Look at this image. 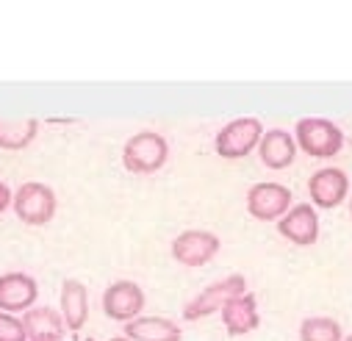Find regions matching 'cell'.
I'll return each instance as SVG.
<instances>
[{"label": "cell", "instance_id": "obj_1", "mask_svg": "<svg viewBox=\"0 0 352 341\" xmlns=\"http://www.w3.org/2000/svg\"><path fill=\"white\" fill-rule=\"evenodd\" d=\"M169 158V142L158 131H139L122 147V166L131 175H153Z\"/></svg>", "mask_w": 352, "mask_h": 341}, {"label": "cell", "instance_id": "obj_2", "mask_svg": "<svg viewBox=\"0 0 352 341\" xmlns=\"http://www.w3.org/2000/svg\"><path fill=\"white\" fill-rule=\"evenodd\" d=\"M294 142L311 158H333L344 147V131L327 117H302L294 125Z\"/></svg>", "mask_w": 352, "mask_h": 341}, {"label": "cell", "instance_id": "obj_3", "mask_svg": "<svg viewBox=\"0 0 352 341\" xmlns=\"http://www.w3.org/2000/svg\"><path fill=\"white\" fill-rule=\"evenodd\" d=\"M263 133L267 131H263V122L258 117H236L217 133L214 150L225 161H239L247 158L252 150H258Z\"/></svg>", "mask_w": 352, "mask_h": 341}, {"label": "cell", "instance_id": "obj_4", "mask_svg": "<svg viewBox=\"0 0 352 341\" xmlns=\"http://www.w3.org/2000/svg\"><path fill=\"white\" fill-rule=\"evenodd\" d=\"M241 294H247V278L244 275H228V278L206 286L195 300H189L184 305V319L186 322H200L211 314H222V308L230 300L241 297Z\"/></svg>", "mask_w": 352, "mask_h": 341}, {"label": "cell", "instance_id": "obj_5", "mask_svg": "<svg viewBox=\"0 0 352 341\" xmlns=\"http://www.w3.org/2000/svg\"><path fill=\"white\" fill-rule=\"evenodd\" d=\"M247 214L258 222H280L292 206H294V197H292V189L283 186V184H275V181H261V184H252L247 189Z\"/></svg>", "mask_w": 352, "mask_h": 341}, {"label": "cell", "instance_id": "obj_6", "mask_svg": "<svg viewBox=\"0 0 352 341\" xmlns=\"http://www.w3.org/2000/svg\"><path fill=\"white\" fill-rule=\"evenodd\" d=\"M12 208H14V214H17L20 222L39 228V225H47V222L56 217L58 197H56V192H53L47 184L25 181V184L14 192Z\"/></svg>", "mask_w": 352, "mask_h": 341}, {"label": "cell", "instance_id": "obj_7", "mask_svg": "<svg viewBox=\"0 0 352 341\" xmlns=\"http://www.w3.org/2000/svg\"><path fill=\"white\" fill-rule=\"evenodd\" d=\"M219 247H222V241H219L217 233L203 230V228H192V230H184V233L175 236L169 250H172V258L178 264H184V267H203V264H208L214 255L219 252Z\"/></svg>", "mask_w": 352, "mask_h": 341}, {"label": "cell", "instance_id": "obj_8", "mask_svg": "<svg viewBox=\"0 0 352 341\" xmlns=\"http://www.w3.org/2000/svg\"><path fill=\"white\" fill-rule=\"evenodd\" d=\"M308 195L311 206L319 211H333L344 200H349V175L338 166H324L308 178Z\"/></svg>", "mask_w": 352, "mask_h": 341}, {"label": "cell", "instance_id": "obj_9", "mask_svg": "<svg viewBox=\"0 0 352 341\" xmlns=\"http://www.w3.org/2000/svg\"><path fill=\"white\" fill-rule=\"evenodd\" d=\"M144 311V292L133 280H117L103 292V314L114 322H133Z\"/></svg>", "mask_w": 352, "mask_h": 341}, {"label": "cell", "instance_id": "obj_10", "mask_svg": "<svg viewBox=\"0 0 352 341\" xmlns=\"http://www.w3.org/2000/svg\"><path fill=\"white\" fill-rule=\"evenodd\" d=\"M278 233L297 244V247H311L319 241L322 225H319V211L311 203H297L292 206V211L278 222Z\"/></svg>", "mask_w": 352, "mask_h": 341}, {"label": "cell", "instance_id": "obj_11", "mask_svg": "<svg viewBox=\"0 0 352 341\" xmlns=\"http://www.w3.org/2000/svg\"><path fill=\"white\" fill-rule=\"evenodd\" d=\"M39 297V286L25 272H3L0 275V311L25 314L34 308Z\"/></svg>", "mask_w": 352, "mask_h": 341}, {"label": "cell", "instance_id": "obj_12", "mask_svg": "<svg viewBox=\"0 0 352 341\" xmlns=\"http://www.w3.org/2000/svg\"><path fill=\"white\" fill-rule=\"evenodd\" d=\"M258 158L263 166L270 169H286L294 164L297 158V142H294V133L283 131V128H272L263 133L261 144H258Z\"/></svg>", "mask_w": 352, "mask_h": 341}, {"label": "cell", "instance_id": "obj_13", "mask_svg": "<svg viewBox=\"0 0 352 341\" xmlns=\"http://www.w3.org/2000/svg\"><path fill=\"white\" fill-rule=\"evenodd\" d=\"M23 324H25L28 341H61L64 333H69L61 311H56L50 305H39V308L25 311Z\"/></svg>", "mask_w": 352, "mask_h": 341}, {"label": "cell", "instance_id": "obj_14", "mask_svg": "<svg viewBox=\"0 0 352 341\" xmlns=\"http://www.w3.org/2000/svg\"><path fill=\"white\" fill-rule=\"evenodd\" d=\"M61 316L67 322V330L78 336V330H83L86 319H89V292L86 286L75 278H67L61 283Z\"/></svg>", "mask_w": 352, "mask_h": 341}, {"label": "cell", "instance_id": "obj_15", "mask_svg": "<svg viewBox=\"0 0 352 341\" xmlns=\"http://www.w3.org/2000/svg\"><path fill=\"white\" fill-rule=\"evenodd\" d=\"M222 324L230 336H247L252 330H258L261 324V314H258V300L255 294H241L236 300H230L225 308H222Z\"/></svg>", "mask_w": 352, "mask_h": 341}, {"label": "cell", "instance_id": "obj_16", "mask_svg": "<svg viewBox=\"0 0 352 341\" xmlns=\"http://www.w3.org/2000/svg\"><path fill=\"white\" fill-rule=\"evenodd\" d=\"M125 338L131 341H181L184 330L166 316H139L125 324Z\"/></svg>", "mask_w": 352, "mask_h": 341}, {"label": "cell", "instance_id": "obj_17", "mask_svg": "<svg viewBox=\"0 0 352 341\" xmlns=\"http://www.w3.org/2000/svg\"><path fill=\"white\" fill-rule=\"evenodd\" d=\"M39 133V120L25 117V120H6L0 117V150H25Z\"/></svg>", "mask_w": 352, "mask_h": 341}, {"label": "cell", "instance_id": "obj_18", "mask_svg": "<svg viewBox=\"0 0 352 341\" xmlns=\"http://www.w3.org/2000/svg\"><path fill=\"white\" fill-rule=\"evenodd\" d=\"M300 341H344V330L333 316H308L300 322Z\"/></svg>", "mask_w": 352, "mask_h": 341}, {"label": "cell", "instance_id": "obj_19", "mask_svg": "<svg viewBox=\"0 0 352 341\" xmlns=\"http://www.w3.org/2000/svg\"><path fill=\"white\" fill-rule=\"evenodd\" d=\"M0 341H28L23 316H14V314L0 311Z\"/></svg>", "mask_w": 352, "mask_h": 341}, {"label": "cell", "instance_id": "obj_20", "mask_svg": "<svg viewBox=\"0 0 352 341\" xmlns=\"http://www.w3.org/2000/svg\"><path fill=\"white\" fill-rule=\"evenodd\" d=\"M12 203H14V192H12V189H9L3 181H0V214H3V211H6Z\"/></svg>", "mask_w": 352, "mask_h": 341}, {"label": "cell", "instance_id": "obj_21", "mask_svg": "<svg viewBox=\"0 0 352 341\" xmlns=\"http://www.w3.org/2000/svg\"><path fill=\"white\" fill-rule=\"evenodd\" d=\"M72 341H98V338H80V336H75Z\"/></svg>", "mask_w": 352, "mask_h": 341}, {"label": "cell", "instance_id": "obj_22", "mask_svg": "<svg viewBox=\"0 0 352 341\" xmlns=\"http://www.w3.org/2000/svg\"><path fill=\"white\" fill-rule=\"evenodd\" d=\"M111 341H131V338H125V336H117V338H111Z\"/></svg>", "mask_w": 352, "mask_h": 341}, {"label": "cell", "instance_id": "obj_23", "mask_svg": "<svg viewBox=\"0 0 352 341\" xmlns=\"http://www.w3.org/2000/svg\"><path fill=\"white\" fill-rule=\"evenodd\" d=\"M349 217H352V195H349Z\"/></svg>", "mask_w": 352, "mask_h": 341}, {"label": "cell", "instance_id": "obj_24", "mask_svg": "<svg viewBox=\"0 0 352 341\" xmlns=\"http://www.w3.org/2000/svg\"><path fill=\"white\" fill-rule=\"evenodd\" d=\"M344 341H352V333H349V336H344Z\"/></svg>", "mask_w": 352, "mask_h": 341}]
</instances>
